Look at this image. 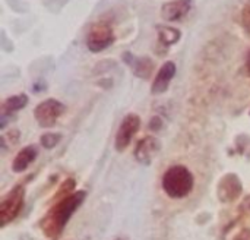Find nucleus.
<instances>
[{
	"mask_svg": "<svg viewBox=\"0 0 250 240\" xmlns=\"http://www.w3.org/2000/svg\"><path fill=\"white\" fill-rule=\"evenodd\" d=\"M242 23H243V28L246 29V32L250 34V0L245 4V7L242 10Z\"/></svg>",
	"mask_w": 250,
	"mask_h": 240,
	"instance_id": "nucleus-16",
	"label": "nucleus"
},
{
	"mask_svg": "<svg viewBox=\"0 0 250 240\" xmlns=\"http://www.w3.org/2000/svg\"><path fill=\"white\" fill-rule=\"evenodd\" d=\"M246 70H248V73L250 75V51L248 53V56H246Z\"/></svg>",
	"mask_w": 250,
	"mask_h": 240,
	"instance_id": "nucleus-20",
	"label": "nucleus"
},
{
	"mask_svg": "<svg viewBox=\"0 0 250 240\" xmlns=\"http://www.w3.org/2000/svg\"><path fill=\"white\" fill-rule=\"evenodd\" d=\"M114 31L110 26V23L105 22H97L91 26L86 35V45L92 53H100L105 48H108L114 43Z\"/></svg>",
	"mask_w": 250,
	"mask_h": 240,
	"instance_id": "nucleus-3",
	"label": "nucleus"
},
{
	"mask_svg": "<svg viewBox=\"0 0 250 240\" xmlns=\"http://www.w3.org/2000/svg\"><path fill=\"white\" fill-rule=\"evenodd\" d=\"M125 60L126 63L132 67L133 73L139 78H144V79H148L152 73V69H154V62L148 57H133L130 53H125Z\"/></svg>",
	"mask_w": 250,
	"mask_h": 240,
	"instance_id": "nucleus-11",
	"label": "nucleus"
},
{
	"mask_svg": "<svg viewBox=\"0 0 250 240\" xmlns=\"http://www.w3.org/2000/svg\"><path fill=\"white\" fill-rule=\"evenodd\" d=\"M60 139H62V135L60 133H44L41 136L40 142H41V145L44 148H48L50 150V148H54L60 142Z\"/></svg>",
	"mask_w": 250,
	"mask_h": 240,
	"instance_id": "nucleus-15",
	"label": "nucleus"
},
{
	"mask_svg": "<svg viewBox=\"0 0 250 240\" xmlns=\"http://www.w3.org/2000/svg\"><path fill=\"white\" fill-rule=\"evenodd\" d=\"M242 192L243 186L237 175L229 173L218 183V198L221 202H233L242 195Z\"/></svg>",
	"mask_w": 250,
	"mask_h": 240,
	"instance_id": "nucleus-7",
	"label": "nucleus"
},
{
	"mask_svg": "<svg viewBox=\"0 0 250 240\" xmlns=\"http://www.w3.org/2000/svg\"><path fill=\"white\" fill-rule=\"evenodd\" d=\"M160 151V141L154 136H145L136 144L135 148V157L142 164H149L157 153Z\"/></svg>",
	"mask_w": 250,
	"mask_h": 240,
	"instance_id": "nucleus-9",
	"label": "nucleus"
},
{
	"mask_svg": "<svg viewBox=\"0 0 250 240\" xmlns=\"http://www.w3.org/2000/svg\"><path fill=\"white\" fill-rule=\"evenodd\" d=\"M66 107L54 98H48L40 103L34 111V117L41 128H53L57 119L64 113Z\"/></svg>",
	"mask_w": 250,
	"mask_h": 240,
	"instance_id": "nucleus-5",
	"label": "nucleus"
},
{
	"mask_svg": "<svg viewBox=\"0 0 250 240\" xmlns=\"http://www.w3.org/2000/svg\"><path fill=\"white\" fill-rule=\"evenodd\" d=\"M85 196H86V194L83 191H79V192H73V194L64 196L62 201H59L42 218V221H41L42 233L50 239H56L63 232V229L67 224V221L70 220L72 214L81 207Z\"/></svg>",
	"mask_w": 250,
	"mask_h": 240,
	"instance_id": "nucleus-1",
	"label": "nucleus"
},
{
	"mask_svg": "<svg viewBox=\"0 0 250 240\" xmlns=\"http://www.w3.org/2000/svg\"><path fill=\"white\" fill-rule=\"evenodd\" d=\"M236 240H250V230H243V232L236 238Z\"/></svg>",
	"mask_w": 250,
	"mask_h": 240,
	"instance_id": "nucleus-19",
	"label": "nucleus"
},
{
	"mask_svg": "<svg viewBox=\"0 0 250 240\" xmlns=\"http://www.w3.org/2000/svg\"><path fill=\"white\" fill-rule=\"evenodd\" d=\"M23 201H25V192L22 186H16L13 188L1 201L0 204V220H1V226H6L7 223H10L12 220L16 218V216L21 213L22 207H23Z\"/></svg>",
	"mask_w": 250,
	"mask_h": 240,
	"instance_id": "nucleus-4",
	"label": "nucleus"
},
{
	"mask_svg": "<svg viewBox=\"0 0 250 240\" xmlns=\"http://www.w3.org/2000/svg\"><path fill=\"white\" fill-rule=\"evenodd\" d=\"M157 32H158V44L163 47H170L176 44L182 37L180 31L170 25H157Z\"/></svg>",
	"mask_w": 250,
	"mask_h": 240,
	"instance_id": "nucleus-13",
	"label": "nucleus"
},
{
	"mask_svg": "<svg viewBox=\"0 0 250 240\" xmlns=\"http://www.w3.org/2000/svg\"><path fill=\"white\" fill-rule=\"evenodd\" d=\"M37 148L34 147V145H29V147H25L23 150H21L18 154H16V157H15V160H13V163H12V170L15 172V173H22L23 170H26L28 169V166L37 158Z\"/></svg>",
	"mask_w": 250,
	"mask_h": 240,
	"instance_id": "nucleus-12",
	"label": "nucleus"
},
{
	"mask_svg": "<svg viewBox=\"0 0 250 240\" xmlns=\"http://www.w3.org/2000/svg\"><path fill=\"white\" fill-rule=\"evenodd\" d=\"M192 7V0H171L163 4L161 18L167 22H180L188 16Z\"/></svg>",
	"mask_w": 250,
	"mask_h": 240,
	"instance_id": "nucleus-8",
	"label": "nucleus"
},
{
	"mask_svg": "<svg viewBox=\"0 0 250 240\" xmlns=\"http://www.w3.org/2000/svg\"><path fill=\"white\" fill-rule=\"evenodd\" d=\"M26 104H28V95L26 94H18V95H12V97L6 98V101L1 106V110H3V114H10L13 111L23 109Z\"/></svg>",
	"mask_w": 250,
	"mask_h": 240,
	"instance_id": "nucleus-14",
	"label": "nucleus"
},
{
	"mask_svg": "<svg viewBox=\"0 0 250 240\" xmlns=\"http://www.w3.org/2000/svg\"><path fill=\"white\" fill-rule=\"evenodd\" d=\"M176 75V63L174 62H166L158 73L155 75V79L152 82V87H151V92L152 94H163L168 89V85L170 82L173 81Z\"/></svg>",
	"mask_w": 250,
	"mask_h": 240,
	"instance_id": "nucleus-10",
	"label": "nucleus"
},
{
	"mask_svg": "<svg viewBox=\"0 0 250 240\" xmlns=\"http://www.w3.org/2000/svg\"><path fill=\"white\" fill-rule=\"evenodd\" d=\"M75 189V180L73 179H67L63 185H62V188L59 189V195H64V194H69V192H72ZM70 195V194H69Z\"/></svg>",
	"mask_w": 250,
	"mask_h": 240,
	"instance_id": "nucleus-17",
	"label": "nucleus"
},
{
	"mask_svg": "<svg viewBox=\"0 0 250 240\" xmlns=\"http://www.w3.org/2000/svg\"><path fill=\"white\" fill-rule=\"evenodd\" d=\"M149 128H151L152 131H158V129L161 128V119H160V117H154V119H151Z\"/></svg>",
	"mask_w": 250,
	"mask_h": 240,
	"instance_id": "nucleus-18",
	"label": "nucleus"
},
{
	"mask_svg": "<svg viewBox=\"0 0 250 240\" xmlns=\"http://www.w3.org/2000/svg\"><path fill=\"white\" fill-rule=\"evenodd\" d=\"M163 191L173 199L186 198L195 185L193 175L185 166H171L163 176Z\"/></svg>",
	"mask_w": 250,
	"mask_h": 240,
	"instance_id": "nucleus-2",
	"label": "nucleus"
},
{
	"mask_svg": "<svg viewBox=\"0 0 250 240\" xmlns=\"http://www.w3.org/2000/svg\"><path fill=\"white\" fill-rule=\"evenodd\" d=\"M139 128H141V119L138 114H127L122 120L114 139V147L119 153H123L129 147L130 141L138 133Z\"/></svg>",
	"mask_w": 250,
	"mask_h": 240,
	"instance_id": "nucleus-6",
	"label": "nucleus"
}]
</instances>
